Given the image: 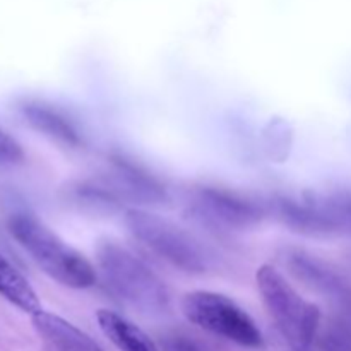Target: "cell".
<instances>
[{
	"mask_svg": "<svg viewBox=\"0 0 351 351\" xmlns=\"http://www.w3.org/2000/svg\"><path fill=\"white\" fill-rule=\"evenodd\" d=\"M9 232L24 252L47 276L72 290H88L98 280L91 261L69 245L50 226L29 213H16L9 218Z\"/></svg>",
	"mask_w": 351,
	"mask_h": 351,
	"instance_id": "obj_1",
	"label": "cell"
},
{
	"mask_svg": "<svg viewBox=\"0 0 351 351\" xmlns=\"http://www.w3.org/2000/svg\"><path fill=\"white\" fill-rule=\"evenodd\" d=\"M96 263L110 291L144 314H160L170 305L165 281L144 261L113 239L99 240Z\"/></svg>",
	"mask_w": 351,
	"mask_h": 351,
	"instance_id": "obj_2",
	"label": "cell"
},
{
	"mask_svg": "<svg viewBox=\"0 0 351 351\" xmlns=\"http://www.w3.org/2000/svg\"><path fill=\"white\" fill-rule=\"evenodd\" d=\"M256 283L267 314L290 350L312 351L321 329V308L305 300L287 276L271 264L257 269Z\"/></svg>",
	"mask_w": 351,
	"mask_h": 351,
	"instance_id": "obj_3",
	"label": "cell"
},
{
	"mask_svg": "<svg viewBox=\"0 0 351 351\" xmlns=\"http://www.w3.org/2000/svg\"><path fill=\"white\" fill-rule=\"evenodd\" d=\"M271 213L285 226L305 237H350L351 191H304L269 201Z\"/></svg>",
	"mask_w": 351,
	"mask_h": 351,
	"instance_id": "obj_4",
	"label": "cell"
},
{
	"mask_svg": "<svg viewBox=\"0 0 351 351\" xmlns=\"http://www.w3.org/2000/svg\"><path fill=\"white\" fill-rule=\"evenodd\" d=\"M125 226L137 242L177 269L191 274L208 271L209 254L206 247L171 219L143 208H129Z\"/></svg>",
	"mask_w": 351,
	"mask_h": 351,
	"instance_id": "obj_5",
	"label": "cell"
},
{
	"mask_svg": "<svg viewBox=\"0 0 351 351\" xmlns=\"http://www.w3.org/2000/svg\"><path fill=\"white\" fill-rule=\"evenodd\" d=\"M180 308L185 319L202 331L242 348L261 350L264 346V336L256 321L226 295L208 290L189 291L182 298Z\"/></svg>",
	"mask_w": 351,
	"mask_h": 351,
	"instance_id": "obj_6",
	"label": "cell"
},
{
	"mask_svg": "<svg viewBox=\"0 0 351 351\" xmlns=\"http://www.w3.org/2000/svg\"><path fill=\"white\" fill-rule=\"evenodd\" d=\"M189 211L195 219L216 228L247 230L263 223L271 213V206L233 189L202 185L192 191Z\"/></svg>",
	"mask_w": 351,
	"mask_h": 351,
	"instance_id": "obj_7",
	"label": "cell"
},
{
	"mask_svg": "<svg viewBox=\"0 0 351 351\" xmlns=\"http://www.w3.org/2000/svg\"><path fill=\"white\" fill-rule=\"evenodd\" d=\"M103 178L112 185L122 202L146 206L161 204L168 199L167 189L160 178L123 154L110 156V171Z\"/></svg>",
	"mask_w": 351,
	"mask_h": 351,
	"instance_id": "obj_8",
	"label": "cell"
},
{
	"mask_svg": "<svg viewBox=\"0 0 351 351\" xmlns=\"http://www.w3.org/2000/svg\"><path fill=\"white\" fill-rule=\"evenodd\" d=\"M280 259L283 266L290 271L291 276L297 278L305 287L326 297H331L335 302L351 295V288L343 280L341 274L336 273V269H332L328 263L305 249L287 247L280 254Z\"/></svg>",
	"mask_w": 351,
	"mask_h": 351,
	"instance_id": "obj_9",
	"label": "cell"
},
{
	"mask_svg": "<svg viewBox=\"0 0 351 351\" xmlns=\"http://www.w3.org/2000/svg\"><path fill=\"white\" fill-rule=\"evenodd\" d=\"M19 113L31 129L60 146L75 149L84 144L81 130L77 129L74 120L51 103L43 99H24L19 105Z\"/></svg>",
	"mask_w": 351,
	"mask_h": 351,
	"instance_id": "obj_10",
	"label": "cell"
},
{
	"mask_svg": "<svg viewBox=\"0 0 351 351\" xmlns=\"http://www.w3.org/2000/svg\"><path fill=\"white\" fill-rule=\"evenodd\" d=\"M31 322L45 345L51 351H103L91 336L60 315L41 308L31 315Z\"/></svg>",
	"mask_w": 351,
	"mask_h": 351,
	"instance_id": "obj_11",
	"label": "cell"
},
{
	"mask_svg": "<svg viewBox=\"0 0 351 351\" xmlns=\"http://www.w3.org/2000/svg\"><path fill=\"white\" fill-rule=\"evenodd\" d=\"M96 321L103 335L120 351H160L156 343L134 322L108 308L96 312Z\"/></svg>",
	"mask_w": 351,
	"mask_h": 351,
	"instance_id": "obj_12",
	"label": "cell"
},
{
	"mask_svg": "<svg viewBox=\"0 0 351 351\" xmlns=\"http://www.w3.org/2000/svg\"><path fill=\"white\" fill-rule=\"evenodd\" d=\"M0 297L29 315L41 311L40 297L29 281L3 256H0Z\"/></svg>",
	"mask_w": 351,
	"mask_h": 351,
	"instance_id": "obj_13",
	"label": "cell"
},
{
	"mask_svg": "<svg viewBox=\"0 0 351 351\" xmlns=\"http://www.w3.org/2000/svg\"><path fill=\"white\" fill-rule=\"evenodd\" d=\"M336 311L319 336L322 351H351V295L336 300Z\"/></svg>",
	"mask_w": 351,
	"mask_h": 351,
	"instance_id": "obj_14",
	"label": "cell"
},
{
	"mask_svg": "<svg viewBox=\"0 0 351 351\" xmlns=\"http://www.w3.org/2000/svg\"><path fill=\"white\" fill-rule=\"evenodd\" d=\"M161 346H163V351H209L197 338L182 331L168 332L161 339Z\"/></svg>",
	"mask_w": 351,
	"mask_h": 351,
	"instance_id": "obj_15",
	"label": "cell"
},
{
	"mask_svg": "<svg viewBox=\"0 0 351 351\" xmlns=\"http://www.w3.org/2000/svg\"><path fill=\"white\" fill-rule=\"evenodd\" d=\"M24 161V149L9 132L0 129V165L14 167Z\"/></svg>",
	"mask_w": 351,
	"mask_h": 351,
	"instance_id": "obj_16",
	"label": "cell"
}]
</instances>
